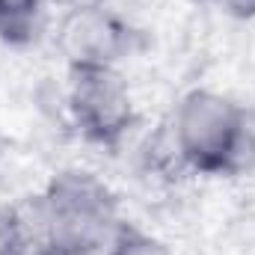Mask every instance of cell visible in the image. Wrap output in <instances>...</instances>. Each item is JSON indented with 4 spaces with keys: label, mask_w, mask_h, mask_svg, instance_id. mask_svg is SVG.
Segmentation results:
<instances>
[{
    "label": "cell",
    "mask_w": 255,
    "mask_h": 255,
    "mask_svg": "<svg viewBox=\"0 0 255 255\" xmlns=\"http://www.w3.org/2000/svg\"><path fill=\"white\" fill-rule=\"evenodd\" d=\"M39 199L63 255H101L122 226L116 193L86 169L57 172Z\"/></svg>",
    "instance_id": "obj_1"
},
{
    "label": "cell",
    "mask_w": 255,
    "mask_h": 255,
    "mask_svg": "<svg viewBox=\"0 0 255 255\" xmlns=\"http://www.w3.org/2000/svg\"><path fill=\"white\" fill-rule=\"evenodd\" d=\"M244 104L214 89H190L172 113V148L178 160L202 175H229L232 145Z\"/></svg>",
    "instance_id": "obj_2"
},
{
    "label": "cell",
    "mask_w": 255,
    "mask_h": 255,
    "mask_svg": "<svg viewBox=\"0 0 255 255\" xmlns=\"http://www.w3.org/2000/svg\"><path fill=\"white\" fill-rule=\"evenodd\" d=\"M65 110L77 133L101 148L122 145L136 125L128 80L116 65H68Z\"/></svg>",
    "instance_id": "obj_3"
},
{
    "label": "cell",
    "mask_w": 255,
    "mask_h": 255,
    "mask_svg": "<svg viewBox=\"0 0 255 255\" xmlns=\"http://www.w3.org/2000/svg\"><path fill=\"white\" fill-rule=\"evenodd\" d=\"M57 42L68 65H116L119 68V63L133 48V30L110 6H92V9L63 12Z\"/></svg>",
    "instance_id": "obj_4"
},
{
    "label": "cell",
    "mask_w": 255,
    "mask_h": 255,
    "mask_svg": "<svg viewBox=\"0 0 255 255\" xmlns=\"http://www.w3.org/2000/svg\"><path fill=\"white\" fill-rule=\"evenodd\" d=\"M0 255H63L39 196H27L0 214Z\"/></svg>",
    "instance_id": "obj_5"
},
{
    "label": "cell",
    "mask_w": 255,
    "mask_h": 255,
    "mask_svg": "<svg viewBox=\"0 0 255 255\" xmlns=\"http://www.w3.org/2000/svg\"><path fill=\"white\" fill-rule=\"evenodd\" d=\"M48 0H0V39L9 45H27L36 39L45 21Z\"/></svg>",
    "instance_id": "obj_6"
},
{
    "label": "cell",
    "mask_w": 255,
    "mask_h": 255,
    "mask_svg": "<svg viewBox=\"0 0 255 255\" xmlns=\"http://www.w3.org/2000/svg\"><path fill=\"white\" fill-rule=\"evenodd\" d=\"M101 255H172V250L157 235H151L133 223H122Z\"/></svg>",
    "instance_id": "obj_7"
},
{
    "label": "cell",
    "mask_w": 255,
    "mask_h": 255,
    "mask_svg": "<svg viewBox=\"0 0 255 255\" xmlns=\"http://www.w3.org/2000/svg\"><path fill=\"white\" fill-rule=\"evenodd\" d=\"M247 172H255V110L250 107H244L229 160V175H247Z\"/></svg>",
    "instance_id": "obj_8"
},
{
    "label": "cell",
    "mask_w": 255,
    "mask_h": 255,
    "mask_svg": "<svg viewBox=\"0 0 255 255\" xmlns=\"http://www.w3.org/2000/svg\"><path fill=\"white\" fill-rule=\"evenodd\" d=\"M217 9H223L229 18L238 21H253L255 18V0H211Z\"/></svg>",
    "instance_id": "obj_9"
},
{
    "label": "cell",
    "mask_w": 255,
    "mask_h": 255,
    "mask_svg": "<svg viewBox=\"0 0 255 255\" xmlns=\"http://www.w3.org/2000/svg\"><path fill=\"white\" fill-rule=\"evenodd\" d=\"M51 6H60L63 12H77V9H92V6H107V0H48Z\"/></svg>",
    "instance_id": "obj_10"
}]
</instances>
